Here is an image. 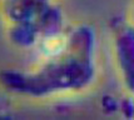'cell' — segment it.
Segmentation results:
<instances>
[{
    "label": "cell",
    "instance_id": "277c9868",
    "mask_svg": "<svg viewBox=\"0 0 134 120\" xmlns=\"http://www.w3.org/2000/svg\"><path fill=\"white\" fill-rule=\"evenodd\" d=\"M129 20L132 21V24L134 25V5L132 8V10H130V15H129Z\"/></svg>",
    "mask_w": 134,
    "mask_h": 120
},
{
    "label": "cell",
    "instance_id": "7a4b0ae2",
    "mask_svg": "<svg viewBox=\"0 0 134 120\" xmlns=\"http://www.w3.org/2000/svg\"><path fill=\"white\" fill-rule=\"evenodd\" d=\"M9 39L20 49H45L65 34L64 13L55 0H1Z\"/></svg>",
    "mask_w": 134,
    "mask_h": 120
},
{
    "label": "cell",
    "instance_id": "6da1fadb",
    "mask_svg": "<svg viewBox=\"0 0 134 120\" xmlns=\"http://www.w3.org/2000/svg\"><path fill=\"white\" fill-rule=\"evenodd\" d=\"M97 76V33L92 25L80 23L43 50V59L34 69L5 70L0 74V84L16 96L40 100L85 92Z\"/></svg>",
    "mask_w": 134,
    "mask_h": 120
},
{
    "label": "cell",
    "instance_id": "3957f363",
    "mask_svg": "<svg viewBox=\"0 0 134 120\" xmlns=\"http://www.w3.org/2000/svg\"><path fill=\"white\" fill-rule=\"evenodd\" d=\"M110 41L119 78L130 98L134 99V25L129 19L113 20Z\"/></svg>",
    "mask_w": 134,
    "mask_h": 120
}]
</instances>
